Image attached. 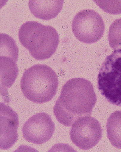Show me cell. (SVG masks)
I'll return each mask as SVG.
<instances>
[{"label": "cell", "instance_id": "obj_13", "mask_svg": "<svg viewBox=\"0 0 121 152\" xmlns=\"http://www.w3.org/2000/svg\"><path fill=\"white\" fill-rule=\"evenodd\" d=\"M95 3L106 13L112 15L121 14V1H95Z\"/></svg>", "mask_w": 121, "mask_h": 152}, {"label": "cell", "instance_id": "obj_6", "mask_svg": "<svg viewBox=\"0 0 121 152\" xmlns=\"http://www.w3.org/2000/svg\"><path fill=\"white\" fill-rule=\"evenodd\" d=\"M1 94L5 93L13 84L18 75L16 61L18 57V48L15 41L10 36L1 34Z\"/></svg>", "mask_w": 121, "mask_h": 152}, {"label": "cell", "instance_id": "obj_2", "mask_svg": "<svg viewBox=\"0 0 121 152\" xmlns=\"http://www.w3.org/2000/svg\"><path fill=\"white\" fill-rule=\"evenodd\" d=\"M58 84L57 75L52 68L44 64H35L24 73L21 88L28 100L42 104L54 97Z\"/></svg>", "mask_w": 121, "mask_h": 152}, {"label": "cell", "instance_id": "obj_5", "mask_svg": "<svg viewBox=\"0 0 121 152\" xmlns=\"http://www.w3.org/2000/svg\"><path fill=\"white\" fill-rule=\"evenodd\" d=\"M72 29L75 36L80 41L92 44L102 38L105 25L97 12L93 10H83L74 18Z\"/></svg>", "mask_w": 121, "mask_h": 152}, {"label": "cell", "instance_id": "obj_3", "mask_svg": "<svg viewBox=\"0 0 121 152\" xmlns=\"http://www.w3.org/2000/svg\"><path fill=\"white\" fill-rule=\"evenodd\" d=\"M19 38L31 55L40 60L50 58L56 51L59 42V35L55 28L35 21L27 22L21 26Z\"/></svg>", "mask_w": 121, "mask_h": 152}, {"label": "cell", "instance_id": "obj_4", "mask_svg": "<svg viewBox=\"0 0 121 152\" xmlns=\"http://www.w3.org/2000/svg\"><path fill=\"white\" fill-rule=\"evenodd\" d=\"M98 88L112 104L121 106V48L108 56L98 75Z\"/></svg>", "mask_w": 121, "mask_h": 152}, {"label": "cell", "instance_id": "obj_12", "mask_svg": "<svg viewBox=\"0 0 121 152\" xmlns=\"http://www.w3.org/2000/svg\"><path fill=\"white\" fill-rule=\"evenodd\" d=\"M108 42L114 50L121 47V19L115 20L110 26Z\"/></svg>", "mask_w": 121, "mask_h": 152}, {"label": "cell", "instance_id": "obj_7", "mask_svg": "<svg viewBox=\"0 0 121 152\" xmlns=\"http://www.w3.org/2000/svg\"><path fill=\"white\" fill-rule=\"evenodd\" d=\"M101 137V125L97 119L91 116L77 119L70 130L71 140L83 150H88L95 146Z\"/></svg>", "mask_w": 121, "mask_h": 152}, {"label": "cell", "instance_id": "obj_8", "mask_svg": "<svg viewBox=\"0 0 121 152\" xmlns=\"http://www.w3.org/2000/svg\"><path fill=\"white\" fill-rule=\"evenodd\" d=\"M55 129V124L51 117L46 113H39L31 116L24 124L22 134L27 141L41 144L52 138Z\"/></svg>", "mask_w": 121, "mask_h": 152}, {"label": "cell", "instance_id": "obj_9", "mask_svg": "<svg viewBox=\"0 0 121 152\" xmlns=\"http://www.w3.org/2000/svg\"><path fill=\"white\" fill-rule=\"evenodd\" d=\"M1 115V149H9L17 141L19 118L11 107L3 103L0 104Z\"/></svg>", "mask_w": 121, "mask_h": 152}, {"label": "cell", "instance_id": "obj_11", "mask_svg": "<svg viewBox=\"0 0 121 152\" xmlns=\"http://www.w3.org/2000/svg\"><path fill=\"white\" fill-rule=\"evenodd\" d=\"M107 137L113 146L121 149V111L112 113L107 122Z\"/></svg>", "mask_w": 121, "mask_h": 152}, {"label": "cell", "instance_id": "obj_10", "mask_svg": "<svg viewBox=\"0 0 121 152\" xmlns=\"http://www.w3.org/2000/svg\"><path fill=\"white\" fill-rule=\"evenodd\" d=\"M64 1L61 0H35L30 1L29 8L37 18L48 20L55 18L62 10Z\"/></svg>", "mask_w": 121, "mask_h": 152}, {"label": "cell", "instance_id": "obj_1", "mask_svg": "<svg viewBox=\"0 0 121 152\" xmlns=\"http://www.w3.org/2000/svg\"><path fill=\"white\" fill-rule=\"evenodd\" d=\"M97 100L90 81L82 78H73L63 87L53 113L59 123L70 126L79 118L91 115Z\"/></svg>", "mask_w": 121, "mask_h": 152}]
</instances>
